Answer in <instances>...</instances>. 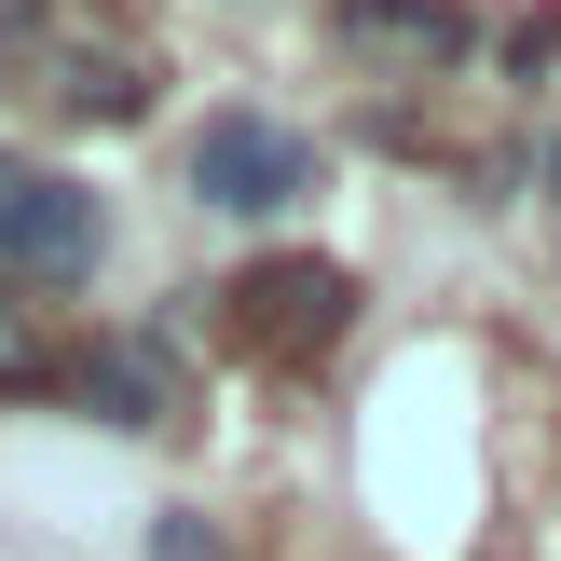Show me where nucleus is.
Here are the masks:
<instances>
[{
	"mask_svg": "<svg viewBox=\"0 0 561 561\" xmlns=\"http://www.w3.org/2000/svg\"><path fill=\"white\" fill-rule=\"evenodd\" d=\"M316 179H329V151L288 124V110H261V96H219L206 124H192V151H179V192H192L206 219H247V233L301 219Z\"/></svg>",
	"mask_w": 561,
	"mask_h": 561,
	"instance_id": "1",
	"label": "nucleus"
},
{
	"mask_svg": "<svg viewBox=\"0 0 561 561\" xmlns=\"http://www.w3.org/2000/svg\"><path fill=\"white\" fill-rule=\"evenodd\" d=\"M206 301H219V329H233V356H261V370H316L356 329V274L329 261V247H261V261H233Z\"/></svg>",
	"mask_w": 561,
	"mask_h": 561,
	"instance_id": "2",
	"label": "nucleus"
},
{
	"mask_svg": "<svg viewBox=\"0 0 561 561\" xmlns=\"http://www.w3.org/2000/svg\"><path fill=\"white\" fill-rule=\"evenodd\" d=\"M42 398L82 411L96 438H151V425L192 411V343H179V316H164V329H82V343H55Z\"/></svg>",
	"mask_w": 561,
	"mask_h": 561,
	"instance_id": "3",
	"label": "nucleus"
},
{
	"mask_svg": "<svg viewBox=\"0 0 561 561\" xmlns=\"http://www.w3.org/2000/svg\"><path fill=\"white\" fill-rule=\"evenodd\" d=\"M96 261H110V192L69 179V164H42V151H0V274L55 301Z\"/></svg>",
	"mask_w": 561,
	"mask_h": 561,
	"instance_id": "4",
	"label": "nucleus"
},
{
	"mask_svg": "<svg viewBox=\"0 0 561 561\" xmlns=\"http://www.w3.org/2000/svg\"><path fill=\"white\" fill-rule=\"evenodd\" d=\"M27 96L55 110V124H82V137H110V124H151V96H164V69L137 42H69L55 27L42 55H27Z\"/></svg>",
	"mask_w": 561,
	"mask_h": 561,
	"instance_id": "5",
	"label": "nucleus"
},
{
	"mask_svg": "<svg viewBox=\"0 0 561 561\" xmlns=\"http://www.w3.org/2000/svg\"><path fill=\"white\" fill-rule=\"evenodd\" d=\"M343 42L370 55L383 82H453L480 55V14L466 0H343Z\"/></svg>",
	"mask_w": 561,
	"mask_h": 561,
	"instance_id": "6",
	"label": "nucleus"
},
{
	"mask_svg": "<svg viewBox=\"0 0 561 561\" xmlns=\"http://www.w3.org/2000/svg\"><path fill=\"white\" fill-rule=\"evenodd\" d=\"M42 370H55V301L0 274V398H42Z\"/></svg>",
	"mask_w": 561,
	"mask_h": 561,
	"instance_id": "7",
	"label": "nucleus"
},
{
	"mask_svg": "<svg viewBox=\"0 0 561 561\" xmlns=\"http://www.w3.org/2000/svg\"><path fill=\"white\" fill-rule=\"evenodd\" d=\"M548 69H561V14H520L507 27V96H548Z\"/></svg>",
	"mask_w": 561,
	"mask_h": 561,
	"instance_id": "8",
	"label": "nucleus"
},
{
	"mask_svg": "<svg viewBox=\"0 0 561 561\" xmlns=\"http://www.w3.org/2000/svg\"><path fill=\"white\" fill-rule=\"evenodd\" d=\"M151 561H219V535H206L192 507H164V520H151Z\"/></svg>",
	"mask_w": 561,
	"mask_h": 561,
	"instance_id": "9",
	"label": "nucleus"
},
{
	"mask_svg": "<svg viewBox=\"0 0 561 561\" xmlns=\"http://www.w3.org/2000/svg\"><path fill=\"white\" fill-rule=\"evenodd\" d=\"M548 206H561V151H548Z\"/></svg>",
	"mask_w": 561,
	"mask_h": 561,
	"instance_id": "10",
	"label": "nucleus"
}]
</instances>
